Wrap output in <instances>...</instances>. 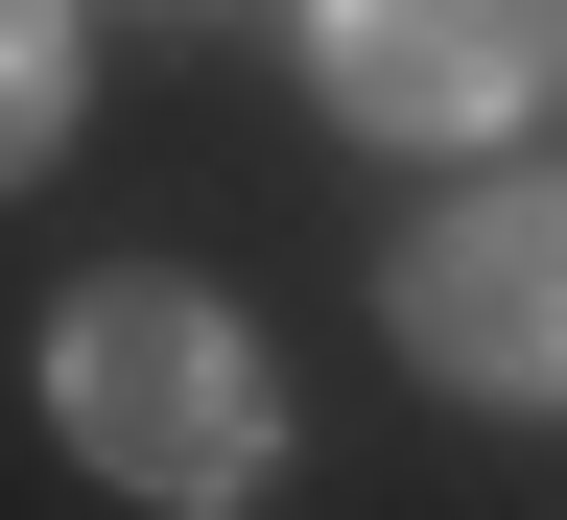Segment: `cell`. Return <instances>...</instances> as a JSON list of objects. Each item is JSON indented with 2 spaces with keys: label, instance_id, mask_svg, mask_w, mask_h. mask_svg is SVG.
I'll list each match as a JSON object with an SVG mask.
<instances>
[{
  "label": "cell",
  "instance_id": "cell-1",
  "mask_svg": "<svg viewBox=\"0 0 567 520\" xmlns=\"http://www.w3.org/2000/svg\"><path fill=\"white\" fill-rule=\"evenodd\" d=\"M48 426H71V473H118V497H260L284 473V379H260V332L213 308V284H71V332H48Z\"/></svg>",
  "mask_w": 567,
  "mask_h": 520
},
{
  "label": "cell",
  "instance_id": "cell-2",
  "mask_svg": "<svg viewBox=\"0 0 567 520\" xmlns=\"http://www.w3.org/2000/svg\"><path fill=\"white\" fill-rule=\"evenodd\" d=\"M402 355L450 402H567V166H496L402 237Z\"/></svg>",
  "mask_w": 567,
  "mask_h": 520
},
{
  "label": "cell",
  "instance_id": "cell-3",
  "mask_svg": "<svg viewBox=\"0 0 567 520\" xmlns=\"http://www.w3.org/2000/svg\"><path fill=\"white\" fill-rule=\"evenodd\" d=\"M308 71L354 142H496L567 95V0H308Z\"/></svg>",
  "mask_w": 567,
  "mask_h": 520
},
{
  "label": "cell",
  "instance_id": "cell-4",
  "mask_svg": "<svg viewBox=\"0 0 567 520\" xmlns=\"http://www.w3.org/2000/svg\"><path fill=\"white\" fill-rule=\"evenodd\" d=\"M71 142V0H0V190Z\"/></svg>",
  "mask_w": 567,
  "mask_h": 520
},
{
  "label": "cell",
  "instance_id": "cell-5",
  "mask_svg": "<svg viewBox=\"0 0 567 520\" xmlns=\"http://www.w3.org/2000/svg\"><path fill=\"white\" fill-rule=\"evenodd\" d=\"M166 24H213V0H166Z\"/></svg>",
  "mask_w": 567,
  "mask_h": 520
}]
</instances>
